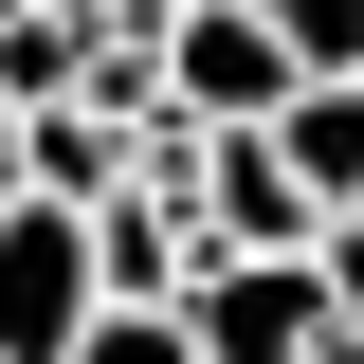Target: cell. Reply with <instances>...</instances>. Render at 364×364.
<instances>
[{
    "label": "cell",
    "mask_w": 364,
    "mask_h": 364,
    "mask_svg": "<svg viewBox=\"0 0 364 364\" xmlns=\"http://www.w3.org/2000/svg\"><path fill=\"white\" fill-rule=\"evenodd\" d=\"M109 310V273H91V200H0V364H73V328Z\"/></svg>",
    "instance_id": "1"
},
{
    "label": "cell",
    "mask_w": 364,
    "mask_h": 364,
    "mask_svg": "<svg viewBox=\"0 0 364 364\" xmlns=\"http://www.w3.org/2000/svg\"><path fill=\"white\" fill-rule=\"evenodd\" d=\"M328 328H346V291L310 255H200V291H182L200 364H328Z\"/></svg>",
    "instance_id": "2"
},
{
    "label": "cell",
    "mask_w": 364,
    "mask_h": 364,
    "mask_svg": "<svg viewBox=\"0 0 364 364\" xmlns=\"http://www.w3.org/2000/svg\"><path fill=\"white\" fill-rule=\"evenodd\" d=\"M291 91H310V73H291V37H273L255 0H182V18H164V109H182V128H273Z\"/></svg>",
    "instance_id": "3"
},
{
    "label": "cell",
    "mask_w": 364,
    "mask_h": 364,
    "mask_svg": "<svg viewBox=\"0 0 364 364\" xmlns=\"http://www.w3.org/2000/svg\"><path fill=\"white\" fill-rule=\"evenodd\" d=\"M200 219H219V255H310L328 200L291 182V146H273V128H200Z\"/></svg>",
    "instance_id": "4"
},
{
    "label": "cell",
    "mask_w": 364,
    "mask_h": 364,
    "mask_svg": "<svg viewBox=\"0 0 364 364\" xmlns=\"http://www.w3.org/2000/svg\"><path fill=\"white\" fill-rule=\"evenodd\" d=\"M128 164H146V128H109L91 91H55V109H18V182H37V200H109Z\"/></svg>",
    "instance_id": "5"
},
{
    "label": "cell",
    "mask_w": 364,
    "mask_h": 364,
    "mask_svg": "<svg viewBox=\"0 0 364 364\" xmlns=\"http://www.w3.org/2000/svg\"><path fill=\"white\" fill-rule=\"evenodd\" d=\"M273 146H291V182L346 219V200H364V73H310L291 109H273Z\"/></svg>",
    "instance_id": "6"
},
{
    "label": "cell",
    "mask_w": 364,
    "mask_h": 364,
    "mask_svg": "<svg viewBox=\"0 0 364 364\" xmlns=\"http://www.w3.org/2000/svg\"><path fill=\"white\" fill-rule=\"evenodd\" d=\"M73 73H91V37L55 18V0H18V18H0V109H55Z\"/></svg>",
    "instance_id": "7"
},
{
    "label": "cell",
    "mask_w": 364,
    "mask_h": 364,
    "mask_svg": "<svg viewBox=\"0 0 364 364\" xmlns=\"http://www.w3.org/2000/svg\"><path fill=\"white\" fill-rule=\"evenodd\" d=\"M273 37H291V73H364V0H255Z\"/></svg>",
    "instance_id": "8"
},
{
    "label": "cell",
    "mask_w": 364,
    "mask_h": 364,
    "mask_svg": "<svg viewBox=\"0 0 364 364\" xmlns=\"http://www.w3.org/2000/svg\"><path fill=\"white\" fill-rule=\"evenodd\" d=\"M73 364H200V346H182V310H91Z\"/></svg>",
    "instance_id": "9"
},
{
    "label": "cell",
    "mask_w": 364,
    "mask_h": 364,
    "mask_svg": "<svg viewBox=\"0 0 364 364\" xmlns=\"http://www.w3.org/2000/svg\"><path fill=\"white\" fill-rule=\"evenodd\" d=\"M310 273H328V291H346V310H364V200H346V219L310 237Z\"/></svg>",
    "instance_id": "10"
},
{
    "label": "cell",
    "mask_w": 364,
    "mask_h": 364,
    "mask_svg": "<svg viewBox=\"0 0 364 364\" xmlns=\"http://www.w3.org/2000/svg\"><path fill=\"white\" fill-rule=\"evenodd\" d=\"M328 364H364V310H346V328H328Z\"/></svg>",
    "instance_id": "11"
},
{
    "label": "cell",
    "mask_w": 364,
    "mask_h": 364,
    "mask_svg": "<svg viewBox=\"0 0 364 364\" xmlns=\"http://www.w3.org/2000/svg\"><path fill=\"white\" fill-rule=\"evenodd\" d=\"M146 18H182V0H146Z\"/></svg>",
    "instance_id": "12"
}]
</instances>
